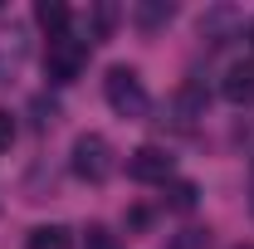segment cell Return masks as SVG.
<instances>
[{
    "instance_id": "9c48e42d",
    "label": "cell",
    "mask_w": 254,
    "mask_h": 249,
    "mask_svg": "<svg viewBox=\"0 0 254 249\" xmlns=\"http://www.w3.org/2000/svg\"><path fill=\"white\" fill-rule=\"evenodd\" d=\"M25 249H68V230L64 225H39V230H30Z\"/></svg>"
},
{
    "instance_id": "e0dca14e",
    "label": "cell",
    "mask_w": 254,
    "mask_h": 249,
    "mask_svg": "<svg viewBox=\"0 0 254 249\" xmlns=\"http://www.w3.org/2000/svg\"><path fill=\"white\" fill-rule=\"evenodd\" d=\"M250 44H254V25H250Z\"/></svg>"
},
{
    "instance_id": "3957f363",
    "label": "cell",
    "mask_w": 254,
    "mask_h": 249,
    "mask_svg": "<svg viewBox=\"0 0 254 249\" xmlns=\"http://www.w3.org/2000/svg\"><path fill=\"white\" fill-rule=\"evenodd\" d=\"M83 68H88V39H73V34L49 39V54H44V73H49V83H73Z\"/></svg>"
},
{
    "instance_id": "7a4b0ae2",
    "label": "cell",
    "mask_w": 254,
    "mask_h": 249,
    "mask_svg": "<svg viewBox=\"0 0 254 249\" xmlns=\"http://www.w3.org/2000/svg\"><path fill=\"white\" fill-rule=\"evenodd\" d=\"M68 166H73L78 181L103 186V181L118 171V152H113V142H108L103 132H83V137L73 142V152H68Z\"/></svg>"
},
{
    "instance_id": "7c38bea8",
    "label": "cell",
    "mask_w": 254,
    "mask_h": 249,
    "mask_svg": "<svg viewBox=\"0 0 254 249\" xmlns=\"http://www.w3.org/2000/svg\"><path fill=\"white\" fill-rule=\"evenodd\" d=\"M83 249H123V245H118V235L108 225H88L83 230Z\"/></svg>"
},
{
    "instance_id": "6da1fadb",
    "label": "cell",
    "mask_w": 254,
    "mask_h": 249,
    "mask_svg": "<svg viewBox=\"0 0 254 249\" xmlns=\"http://www.w3.org/2000/svg\"><path fill=\"white\" fill-rule=\"evenodd\" d=\"M103 93H108V108H113L118 118H127V123H142V118L152 113V93L142 88V78H137L127 63L108 68V78H103Z\"/></svg>"
},
{
    "instance_id": "8992f818",
    "label": "cell",
    "mask_w": 254,
    "mask_h": 249,
    "mask_svg": "<svg viewBox=\"0 0 254 249\" xmlns=\"http://www.w3.org/2000/svg\"><path fill=\"white\" fill-rule=\"evenodd\" d=\"M20 63H25V34L20 30L0 34V83H10L20 73Z\"/></svg>"
},
{
    "instance_id": "9a60e30c",
    "label": "cell",
    "mask_w": 254,
    "mask_h": 249,
    "mask_svg": "<svg viewBox=\"0 0 254 249\" xmlns=\"http://www.w3.org/2000/svg\"><path fill=\"white\" fill-rule=\"evenodd\" d=\"M10 142H15V118H10V113L0 108V152H5Z\"/></svg>"
},
{
    "instance_id": "8fae6325",
    "label": "cell",
    "mask_w": 254,
    "mask_h": 249,
    "mask_svg": "<svg viewBox=\"0 0 254 249\" xmlns=\"http://www.w3.org/2000/svg\"><path fill=\"white\" fill-rule=\"evenodd\" d=\"M166 195H171V210H195V200H200L195 181H176V186L166 190Z\"/></svg>"
},
{
    "instance_id": "ba28073f",
    "label": "cell",
    "mask_w": 254,
    "mask_h": 249,
    "mask_svg": "<svg viewBox=\"0 0 254 249\" xmlns=\"http://www.w3.org/2000/svg\"><path fill=\"white\" fill-rule=\"evenodd\" d=\"M34 20H39V30H49V39H59V34H68V5L64 0H39Z\"/></svg>"
},
{
    "instance_id": "52a82bcc",
    "label": "cell",
    "mask_w": 254,
    "mask_h": 249,
    "mask_svg": "<svg viewBox=\"0 0 254 249\" xmlns=\"http://www.w3.org/2000/svg\"><path fill=\"white\" fill-rule=\"evenodd\" d=\"M132 20H137L142 30H161V25L176 20V5H171V0H142V5H132Z\"/></svg>"
},
{
    "instance_id": "5b68a950",
    "label": "cell",
    "mask_w": 254,
    "mask_h": 249,
    "mask_svg": "<svg viewBox=\"0 0 254 249\" xmlns=\"http://www.w3.org/2000/svg\"><path fill=\"white\" fill-rule=\"evenodd\" d=\"M220 93H225V103H235V108L254 103V63H250V59H240V63H230V68H225Z\"/></svg>"
},
{
    "instance_id": "30bf717a",
    "label": "cell",
    "mask_w": 254,
    "mask_h": 249,
    "mask_svg": "<svg viewBox=\"0 0 254 249\" xmlns=\"http://www.w3.org/2000/svg\"><path fill=\"white\" fill-rule=\"evenodd\" d=\"M200 108H205V88H200V83H186V88L176 93V113H181V123L200 118Z\"/></svg>"
},
{
    "instance_id": "277c9868",
    "label": "cell",
    "mask_w": 254,
    "mask_h": 249,
    "mask_svg": "<svg viewBox=\"0 0 254 249\" xmlns=\"http://www.w3.org/2000/svg\"><path fill=\"white\" fill-rule=\"evenodd\" d=\"M171 166H176V156L166 152V147H137V152L127 156V176L142 181V186L171 181Z\"/></svg>"
},
{
    "instance_id": "5bb4252c",
    "label": "cell",
    "mask_w": 254,
    "mask_h": 249,
    "mask_svg": "<svg viewBox=\"0 0 254 249\" xmlns=\"http://www.w3.org/2000/svg\"><path fill=\"white\" fill-rule=\"evenodd\" d=\"M34 113H39V118H34L39 127H54V123H59V103H44V98H39V103H34Z\"/></svg>"
},
{
    "instance_id": "2e32d148",
    "label": "cell",
    "mask_w": 254,
    "mask_h": 249,
    "mask_svg": "<svg viewBox=\"0 0 254 249\" xmlns=\"http://www.w3.org/2000/svg\"><path fill=\"white\" fill-rule=\"evenodd\" d=\"M250 210H254V161H250Z\"/></svg>"
},
{
    "instance_id": "4fadbf2b",
    "label": "cell",
    "mask_w": 254,
    "mask_h": 249,
    "mask_svg": "<svg viewBox=\"0 0 254 249\" xmlns=\"http://www.w3.org/2000/svg\"><path fill=\"white\" fill-rule=\"evenodd\" d=\"M205 245H210V230H181L166 249H205Z\"/></svg>"
}]
</instances>
